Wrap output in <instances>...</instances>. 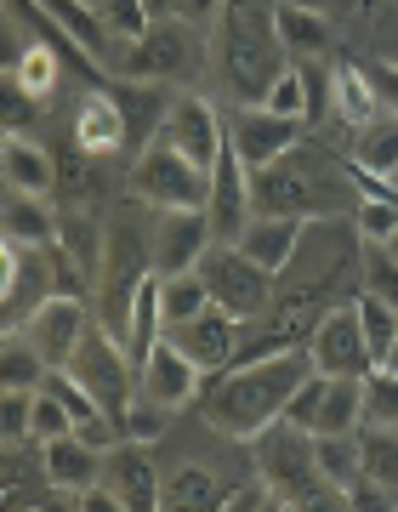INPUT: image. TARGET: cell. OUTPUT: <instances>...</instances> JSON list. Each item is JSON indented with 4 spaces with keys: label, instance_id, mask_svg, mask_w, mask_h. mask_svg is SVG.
<instances>
[{
    "label": "cell",
    "instance_id": "obj_6",
    "mask_svg": "<svg viewBox=\"0 0 398 512\" xmlns=\"http://www.w3.org/2000/svg\"><path fill=\"white\" fill-rule=\"evenodd\" d=\"M126 194L154 205V211H205V200H211V171L194 165L182 148H171L165 137H148L137 148V160H131Z\"/></svg>",
    "mask_w": 398,
    "mask_h": 512
},
{
    "label": "cell",
    "instance_id": "obj_21",
    "mask_svg": "<svg viewBox=\"0 0 398 512\" xmlns=\"http://www.w3.org/2000/svg\"><path fill=\"white\" fill-rule=\"evenodd\" d=\"M308 228H313L308 217H268V211H256L234 245H245L268 274H285L290 262L302 256V245H308Z\"/></svg>",
    "mask_w": 398,
    "mask_h": 512
},
{
    "label": "cell",
    "instance_id": "obj_2",
    "mask_svg": "<svg viewBox=\"0 0 398 512\" xmlns=\"http://www.w3.org/2000/svg\"><path fill=\"white\" fill-rule=\"evenodd\" d=\"M251 200L268 217H308V222H330L342 205H359L347 160H336L319 143H296L262 171H251Z\"/></svg>",
    "mask_w": 398,
    "mask_h": 512
},
{
    "label": "cell",
    "instance_id": "obj_9",
    "mask_svg": "<svg viewBox=\"0 0 398 512\" xmlns=\"http://www.w3.org/2000/svg\"><path fill=\"white\" fill-rule=\"evenodd\" d=\"M69 376H74V382H86V393L103 404L114 421L126 416V404L137 399V387H143V376H137V365H131L126 342L109 336L103 325H91V336L80 342V353L69 359Z\"/></svg>",
    "mask_w": 398,
    "mask_h": 512
},
{
    "label": "cell",
    "instance_id": "obj_14",
    "mask_svg": "<svg viewBox=\"0 0 398 512\" xmlns=\"http://www.w3.org/2000/svg\"><path fill=\"white\" fill-rule=\"evenodd\" d=\"M188 57H194L188 29H182V23L154 18V29H148V35L126 40L120 74H126V80H160V86H171V80H182V74H188Z\"/></svg>",
    "mask_w": 398,
    "mask_h": 512
},
{
    "label": "cell",
    "instance_id": "obj_7",
    "mask_svg": "<svg viewBox=\"0 0 398 512\" xmlns=\"http://www.w3.org/2000/svg\"><path fill=\"white\" fill-rule=\"evenodd\" d=\"M199 274H205V291H211V302L217 308H228L234 319H262V313L273 308V279L262 262H256L245 245H234V239H217L211 251H205V262H199Z\"/></svg>",
    "mask_w": 398,
    "mask_h": 512
},
{
    "label": "cell",
    "instance_id": "obj_49",
    "mask_svg": "<svg viewBox=\"0 0 398 512\" xmlns=\"http://www.w3.org/2000/svg\"><path fill=\"white\" fill-rule=\"evenodd\" d=\"M148 12L154 18H177V0H148Z\"/></svg>",
    "mask_w": 398,
    "mask_h": 512
},
{
    "label": "cell",
    "instance_id": "obj_31",
    "mask_svg": "<svg viewBox=\"0 0 398 512\" xmlns=\"http://www.w3.org/2000/svg\"><path fill=\"white\" fill-rule=\"evenodd\" d=\"M160 308H165V330L194 319V313L211 308V291H205V274L188 268V274H160Z\"/></svg>",
    "mask_w": 398,
    "mask_h": 512
},
{
    "label": "cell",
    "instance_id": "obj_12",
    "mask_svg": "<svg viewBox=\"0 0 398 512\" xmlns=\"http://www.w3.org/2000/svg\"><path fill=\"white\" fill-rule=\"evenodd\" d=\"M308 353H313V370H325V376H370V370H376V353L364 342L359 302H353V308L319 313V325H313V336H308Z\"/></svg>",
    "mask_w": 398,
    "mask_h": 512
},
{
    "label": "cell",
    "instance_id": "obj_20",
    "mask_svg": "<svg viewBox=\"0 0 398 512\" xmlns=\"http://www.w3.org/2000/svg\"><path fill=\"white\" fill-rule=\"evenodd\" d=\"M143 393L148 399H160L165 410L199 404V393H205V370H199L171 336H160V348L148 353V365H143Z\"/></svg>",
    "mask_w": 398,
    "mask_h": 512
},
{
    "label": "cell",
    "instance_id": "obj_32",
    "mask_svg": "<svg viewBox=\"0 0 398 512\" xmlns=\"http://www.w3.org/2000/svg\"><path fill=\"white\" fill-rule=\"evenodd\" d=\"M6 69H12V74L23 80V92L46 103V97L57 92V74H63V52H57L52 40H35V46H23V57H18V63H6Z\"/></svg>",
    "mask_w": 398,
    "mask_h": 512
},
{
    "label": "cell",
    "instance_id": "obj_37",
    "mask_svg": "<svg viewBox=\"0 0 398 512\" xmlns=\"http://www.w3.org/2000/svg\"><path fill=\"white\" fill-rule=\"evenodd\" d=\"M0 439L6 444L35 439V387H6L0 393Z\"/></svg>",
    "mask_w": 398,
    "mask_h": 512
},
{
    "label": "cell",
    "instance_id": "obj_18",
    "mask_svg": "<svg viewBox=\"0 0 398 512\" xmlns=\"http://www.w3.org/2000/svg\"><path fill=\"white\" fill-rule=\"evenodd\" d=\"M211 245H217L211 211H160V222H154V268L160 274H188V268H199Z\"/></svg>",
    "mask_w": 398,
    "mask_h": 512
},
{
    "label": "cell",
    "instance_id": "obj_5",
    "mask_svg": "<svg viewBox=\"0 0 398 512\" xmlns=\"http://www.w3.org/2000/svg\"><path fill=\"white\" fill-rule=\"evenodd\" d=\"M154 274V234L131 228V222H114L109 245H103V268H97V285H91V313L97 325L126 342L131 325V302L143 291V279Z\"/></svg>",
    "mask_w": 398,
    "mask_h": 512
},
{
    "label": "cell",
    "instance_id": "obj_50",
    "mask_svg": "<svg viewBox=\"0 0 398 512\" xmlns=\"http://www.w3.org/2000/svg\"><path fill=\"white\" fill-rule=\"evenodd\" d=\"M302 6H313V12H336L342 0H302Z\"/></svg>",
    "mask_w": 398,
    "mask_h": 512
},
{
    "label": "cell",
    "instance_id": "obj_11",
    "mask_svg": "<svg viewBox=\"0 0 398 512\" xmlns=\"http://www.w3.org/2000/svg\"><path fill=\"white\" fill-rule=\"evenodd\" d=\"M160 137H165L171 148H182L194 165L217 171L222 148H228V114H217V103H211V97L177 92V97H171V109H165Z\"/></svg>",
    "mask_w": 398,
    "mask_h": 512
},
{
    "label": "cell",
    "instance_id": "obj_46",
    "mask_svg": "<svg viewBox=\"0 0 398 512\" xmlns=\"http://www.w3.org/2000/svg\"><path fill=\"white\" fill-rule=\"evenodd\" d=\"M217 507L222 512H262V507H279V495H273L268 478L256 473V478H245V484H234V490H222Z\"/></svg>",
    "mask_w": 398,
    "mask_h": 512
},
{
    "label": "cell",
    "instance_id": "obj_35",
    "mask_svg": "<svg viewBox=\"0 0 398 512\" xmlns=\"http://www.w3.org/2000/svg\"><path fill=\"white\" fill-rule=\"evenodd\" d=\"M359 319H364V342H370V353H376V365H387L398 353V308L387 302V296L364 291L359 296Z\"/></svg>",
    "mask_w": 398,
    "mask_h": 512
},
{
    "label": "cell",
    "instance_id": "obj_3",
    "mask_svg": "<svg viewBox=\"0 0 398 512\" xmlns=\"http://www.w3.org/2000/svg\"><path fill=\"white\" fill-rule=\"evenodd\" d=\"M279 0H228L217 18V69L234 103H268L273 80L296 63L279 40Z\"/></svg>",
    "mask_w": 398,
    "mask_h": 512
},
{
    "label": "cell",
    "instance_id": "obj_29",
    "mask_svg": "<svg viewBox=\"0 0 398 512\" xmlns=\"http://www.w3.org/2000/svg\"><path fill=\"white\" fill-rule=\"evenodd\" d=\"M364 427V376H330L319 404V433H359Z\"/></svg>",
    "mask_w": 398,
    "mask_h": 512
},
{
    "label": "cell",
    "instance_id": "obj_15",
    "mask_svg": "<svg viewBox=\"0 0 398 512\" xmlns=\"http://www.w3.org/2000/svg\"><path fill=\"white\" fill-rule=\"evenodd\" d=\"M103 484L120 495V507L126 512H154L165 507V478L154 467V450L143 439H120L103 461Z\"/></svg>",
    "mask_w": 398,
    "mask_h": 512
},
{
    "label": "cell",
    "instance_id": "obj_42",
    "mask_svg": "<svg viewBox=\"0 0 398 512\" xmlns=\"http://www.w3.org/2000/svg\"><path fill=\"white\" fill-rule=\"evenodd\" d=\"M97 12H103V23L114 29V40H137V35L154 29L148 0H97Z\"/></svg>",
    "mask_w": 398,
    "mask_h": 512
},
{
    "label": "cell",
    "instance_id": "obj_47",
    "mask_svg": "<svg viewBox=\"0 0 398 512\" xmlns=\"http://www.w3.org/2000/svg\"><path fill=\"white\" fill-rule=\"evenodd\" d=\"M370 80H376V92H381V109L398 114V63H370Z\"/></svg>",
    "mask_w": 398,
    "mask_h": 512
},
{
    "label": "cell",
    "instance_id": "obj_34",
    "mask_svg": "<svg viewBox=\"0 0 398 512\" xmlns=\"http://www.w3.org/2000/svg\"><path fill=\"white\" fill-rule=\"evenodd\" d=\"M46 370L52 365L35 353V342L23 330H6V342H0V387H40Z\"/></svg>",
    "mask_w": 398,
    "mask_h": 512
},
{
    "label": "cell",
    "instance_id": "obj_39",
    "mask_svg": "<svg viewBox=\"0 0 398 512\" xmlns=\"http://www.w3.org/2000/svg\"><path fill=\"white\" fill-rule=\"evenodd\" d=\"M359 234L364 239H393L398 234V188L359 194Z\"/></svg>",
    "mask_w": 398,
    "mask_h": 512
},
{
    "label": "cell",
    "instance_id": "obj_30",
    "mask_svg": "<svg viewBox=\"0 0 398 512\" xmlns=\"http://www.w3.org/2000/svg\"><path fill=\"white\" fill-rule=\"evenodd\" d=\"M313 444H319V467H325V478L347 495L364 478V439L359 433H313Z\"/></svg>",
    "mask_w": 398,
    "mask_h": 512
},
{
    "label": "cell",
    "instance_id": "obj_26",
    "mask_svg": "<svg viewBox=\"0 0 398 512\" xmlns=\"http://www.w3.org/2000/svg\"><path fill=\"white\" fill-rule=\"evenodd\" d=\"M279 40H285V52L296 57V63H313V57L330 52V18L325 12H313V6H302V0H279Z\"/></svg>",
    "mask_w": 398,
    "mask_h": 512
},
{
    "label": "cell",
    "instance_id": "obj_45",
    "mask_svg": "<svg viewBox=\"0 0 398 512\" xmlns=\"http://www.w3.org/2000/svg\"><path fill=\"white\" fill-rule=\"evenodd\" d=\"M0 97H6V131H29L35 126V109H40V97L23 92V80L12 69L0 74Z\"/></svg>",
    "mask_w": 398,
    "mask_h": 512
},
{
    "label": "cell",
    "instance_id": "obj_52",
    "mask_svg": "<svg viewBox=\"0 0 398 512\" xmlns=\"http://www.w3.org/2000/svg\"><path fill=\"white\" fill-rule=\"evenodd\" d=\"M393 63H398V46H393Z\"/></svg>",
    "mask_w": 398,
    "mask_h": 512
},
{
    "label": "cell",
    "instance_id": "obj_44",
    "mask_svg": "<svg viewBox=\"0 0 398 512\" xmlns=\"http://www.w3.org/2000/svg\"><path fill=\"white\" fill-rule=\"evenodd\" d=\"M63 433H74V416H69V404L57 399V393H46V387H35V444H46V439H63Z\"/></svg>",
    "mask_w": 398,
    "mask_h": 512
},
{
    "label": "cell",
    "instance_id": "obj_24",
    "mask_svg": "<svg viewBox=\"0 0 398 512\" xmlns=\"http://www.w3.org/2000/svg\"><path fill=\"white\" fill-rule=\"evenodd\" d=\"M103 461L109 450L86 444L80 433H63V439L40 444V467H46V484H63V490H91L103 478Z\"/></svg>",
    "mask_w": 398,
    "mask_h": 512
},
{
    "label": "cell",
    "instance_id": "obj_40",
    "mask_svg": "<svg viewBox=\"0 0 398 512\" xmlns=\"http://www.w3.org/2000/svg\"><path fill=\"white\" fill-rule=\"evenodd\" d=\"M165 421H171V410H165L160 399H148L143 387H137V399L126 404V416H120V427H126V439H143V444H160Z\"/></svg>",
    "mask_w": 398,
    "mask_h": 512
},
{
    "label": "cell",
    "instance_id": "obj_48",
    "mask_svg": "<svg viewBox=\"0 0 398 512\" xmlns=\"http://www.w3.org/2000/svg\"><path fill=\"white\" fill-rule=\"evenodd\" d=\"M228 0H177V18L182 23H217Z\"/></svg>",
    "mask_w": 398,
    "mask_h": 512
},
{
    "label": "cell",
    "instance_id": "obj_8",
    "mask_svg": "<svg viewBox=\"0 0 398 512\" xmlns=\"http://www.w3.org/2000/svg\"><path fill=\"white\" fill-rule=\"evenodd\" d=\"M57 291H63V279H57L52 245L6 239V251H0V325L23 330L29 325V313H35L46 296H57Z\"/></svg>",
    "mask_w": 398,
    "mask_h": 512
},
{
    "label": "cell",
    "instance_id": "obj_41",
    "mask_svg": "<svg viewBox=\"0 0 398 512\" xmlns=\"http://www.w3.org/2000/svg\"><path fill=\"white\" fill-rule=\"evenodd\" d=\"M359 439H364V473L398 490V439H393V427H370V433H359Z\"/></svg>",
    "mask_w": 398,
    "mask_h": 512
},
{
    "label": "cell",
    "instance_id": "obj_16",
    "mask_svg": "<svg viewBox=\"0 0 398 512\" xmlns=\"http://www.w3.org/2000/svg\"><path fill=\"white\" fill-rule=\"evenodd\" d=\"M239 325L245 319H234L228 308H211L205 313H194V319H182V325H171V342H177L188 359H194L205 376H217V370H228L239 359Z\"/></svg>",
    "mask_w": 398,
    "mask_h": 512
},
{
    "label": "cell",
    "instance_id": "obj_43",
    "mask_svg": "<svg viewBox=\"0 0 398 512\" xmlns=\"http://www.w3.org/2000/svg\"><path fill=\"white\" fill-rule=\"evenodd\" d=\"M325 382H330L325 370H313L308 382L296 387V399L285 404V421H290V427H302V433H319V404H325Z\"/></svg>",
    "mask_w": 398,
    "mask_h": 512
},
{
    "label": "cell",
    "instance_id": "obj_22",
    "mask_svg": "<svg viewBox=\"0 0 398 512\" xmlns=\"http://www.w3.org/2000/svg\"><path fill=\"white\" fill-rule=\"evenodd\" d=\"M330 114L342 120V126H370L381 109V92H376V80H370V63H353V57H336L330 63Z\"/></svg>",
    "mask_w": 398,
    "mask_h": 512
},
{
    "label": "cell",
    "instance_id": "obj_10",
    "mask_svg": "<svg viewBox=\"0 0 398 512\" xmlns=\"http://www.w3.org/2000/svg\"><path fill=\"white\" fill-rule=\"evenodd\" d=\"M91 325H97V313H91L86 296L57 291V296H46V302L29 313L23 336L35 342V353H40V359H46L52 370H69V359L80 353V342L91 336Z\"/></svg>",
    "mask_w": 398,
    "mask_h": 512
},
{
    "label": "cell",
    "instance_id": "obj_13",
    "mask_svg": "<svg viewBox=\"0 0 398 512\" xmlns=\"http://www.w3.org/2000/svg\"><path fill=\"white\" fill-rule=\"evenodd\" d=\"M302 126H308V120L273 114L268 103H239V109L228 114V143H234V154L245 160V171H262V165L279 160L285 148L302 143Z\"/></svg>",
    "mask_w": 398,
    "mask_h": 512
},
{
    "label": "cell",
    "instance_id": "obj_1",
    "mask_svg": "<svg viewBox=\"0 0 398 512\" xmlns=\"http://www.w3.org/2000/svg\"><path fill=\"white\" fill-rule=\"evenodd\" d=\"M313 376V353L308 348H285V353H262V359H239V365L205 376L199 393V416L211 433L239 444H256L273 421H285V404L296 399V387Z\"/></svg>",
    "mask_w": 398,
    "mask_h": 512
},
{
    "label": "cell",
    "instance_id": "obj_19",
    "mask_svg": "<svg viewBox=\"0 0 398 512\" xmlns=\"http://www.w3.org/2000/svg\"><path fill=\"white\" fill-rule=\"evenodd\" d=\"M205 211H211V228H217V239H239V234H245V222L256 217L251 171H245V160L234 154V143L222 148L217 171H211V200H205Z\"/></svg>",
    "mask_w": 398,
    "mask_h": 512
},
{
    "label": "cell",
    "instance_id": "obj_33",
    "mask_svg": "<svg viewBox=\"0 0 398 512\" xmlns=\"http://www.w3.org/2000/svg\"><path fill=\"white\" fill-rule=\"evenodd\" d=\"M222 495H217V473L211 467H199V461H182L177 473H165V507H217Z\"/></svg>",
    "mask_w": 398,
    "mask_h": 512
},
{
    "label": "cell",
    "instance_id": "obj_23",
    "mask_svg": "<svg viewBox=\"0 0 398 512\" xmlns=\"http://www.w3.org/2000/svg\"><path fill=\"white\" fill-rule=\"evenodd\" d=\"M0 177H6V188L12 194H40V200H52L57 188V160L46 154L40 143H29L23 131H6V143H0Z\"/></svg>",
    "mask_w": 398,
    "mask_h": 512
},
{
    "label": "cell",
    "instance_id": "obj_28",
    "mask_svg": "<svg viewBox=\"0 0 398 512\" xmlns=\"http://www.w3.org/2000/svg\"><path fill=\"white\" fill-rule=\"evenodd\" d=\"M353 165L376 171V177H398V114H376L370 126L353 131Z\"/></svg>",
    "mask_w": 398,
    "mask_h": 512
},
{
    "label": "cell",
    "instance_id": "obj_25",
    "mask_svg": "<svg viewBox=\"0 0 398 512\" xmlns=\"http://www.w3.org/2000/svg\"><path fill=\"white\" fill-rule=\"evenodd\" d=\"M35 6H40V18L57 23L86 57H97V63L114 57V29L103 23V12H97L91 0H35Z\"/></svg>",
    "mask_w": 398,
    "mask_h": 512
},
{
    "label": "cell",
    "instance_id": "obj_27",
    "mask_svg": "<svg viewBox=\"0 0 398 512\" xmlns=\"http://www.w3.org/2000/svg\"><path fill=\"white\" fill-rule=\"evenodd\" d=\"M57 222H63V211H52L40 194H12V188H6V205H0V228H6V239H23V245H57Z\"/></svg>",
    "mask_w": 398,
    "mask_h": 512
},
{
    "label": "cell",
    "instance_id": "obj_17",
    "mask_svg": "<svg viewBox=\"0 0 398 512\" xmlns=\"http://www.w3.org/2000/svg\"><path fill=\"white\" fill-rule=\"evenodd\" d=\"M74 154H86V160H109L120 148L131 143V126H126V109H120V97L109 92V80L103 86H91L80 97V109H74Z\"/></svg>",
    "mask_w": 398,
    "mask_h": 512
},
{
    "label": "cell",
    "instance_id": "obj_4",
    "mask_svg": "<svg viewBox=\"0 0 398 512\" xmlns=\"http://www.w3.org/2000/svg\"><path fill=\"white\" fill-rule=\"evenodd\" d=\"M251 450H256V473L273 484L279 507H347V495L336 490L325 478V467H319L313 433L290 427V421H273Z\"/></svg>",
    "mask_w": 398,
    "mask_h": 512
},
{
    "label": "cell",
    "instance_id": "obj_36",
    "mask_svg": "<svg viewBox=\"0 0 398 512\" xmlns=\"http://www.w3.org/2000/svg\"><path fill=\"white\" fill-rule=\"evenodd\" d=\"M364 427H398V370L376 365L364 376Z\"/></svg>",
    "mask_w": 398,
    "mask_h": 512
},
{
    "label": "cell",
    "instance_id": "obj_51",
    "mask_svg": "<svg viewBox=\"0 0 398 512\" xmlns=\"http://www.w3.org/2000/svg\"><path fill=\"white\" fill-rule=\"evenodd\" d=\"M381 245H387V251H393V256H398V234H393V239H381Z\"/></svg>",
    "mask_w": 398,
    "mask_h": 512
},
{
    "label": "cell",
    "instance_id": "obj_38",
    "mask_svg": "<svg viewBox=\"0 0 398 512\" xmlns=\"http://www.w3.org/2000/svg\"><path fill=\"white\" fill-rule=\"evenodd\" d=\"M359 268H364V291H376L387 296L398 308V256L381 245V239H364V256H359Z\"/></svg>",
    "mask_w": 398,
    "mask_h": 512
}]
</instances>
